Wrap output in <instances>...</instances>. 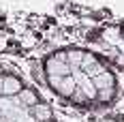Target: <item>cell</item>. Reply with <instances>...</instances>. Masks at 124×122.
<instances>
[{
  "instance_id": "ba28073f",
  "label": "cell",
  "mask_w": 124,
  "mask_h": 122,
  "mask_svg": "<svg viewBox=\"0 0 124 122\" xmlns=\"http://www.w3.org/2000/svg\"><path fill=\"white\" fill-rule=\"evenodd\" d=\"M84 56H86V51H84V49H77V47H73V49L66 51V60H69V66H71V73L81 69Z\"/></svg>"
},
{
  "instance_id": "7a4b0ae2",
  "label": "cell",
  "mask_w": 124,
  "mask_h": 122,
  "mask_svg": "<svg viewBox=\"0 0 124 122\" xmlns=\"http://www.w3.org/2000/svg\"><path fill=\"white\" fill-rule=\"evenodd\" d=\"M47 86L56 94H60L64 98H73L75 90H77V84H75L73 75H66V77H47Z\"/></svg>"
},
{
  "instance_id": "8992f818",
  "label": "cell",
  "mask_w": 124,
  "mask_h": 122,
  "mask_svg": "<svg viewBox=\"0 0 124 122\" xmlns=\"http://www.w3.org/2000/svg\"><path fill=\"white\" fill-rule=\"evenodd\" d=\"M17 101H19V107L30 109V107H34L37 103H41V97H39V92L34 88H24V90L17 94Z\"/></svg>"
},
{
  "instance_id": "52a82bcc",
  "label": "cell",
  "mask_w": 124,
  "mask_h": 122,
  "mask_svg": "<svg viewBox=\"0 0 124 122\" xmlns=\"http://www.w3.org/2000/svg\"><path fill=\"white\" fill-rule=\"evenodd\" d=\"M92 84L96 88V92H101V90H111V88H116V77H113L111 71H103L101 75H96L92 79Z\"/></svg>"
},
{
  "instance_id": "3957f363",
  "label": "cell",
  "mask_w": 124,
  "mask_h": 122,
  "mask_svg": "<svg viewBox=\"0 0 124 122\" xmlns=\"http://www.w3.org/2000/svg\"><path fill=\"white\" fill-rule=\"evenodd\" d=\"M24 79L22 77H17V75L13 73H2V97H17L22 90H24Z\"/></svg>"
},
{
  "instance_id": "277c9868",
  "label": "cell",
  "mask_w": 124,
  "mask_h": 122,
  "mask_svg": "<svg viewBox=\"0 0 124 122\" xmlns=\"http://www.w3.org/2000/svg\"><path fill=\"white\" fill-rule=\"evenodd\" d=\"M79 71L86 73L90 79H94L96 75H101L103 71H107V66H105L94 54H88V51H86V56H84V62H81V69H79Z\"/></svg>"
},
{
  "instance_id": "6da1fadb",
  "label": "cell",
  "mask_w": 124,
  "mask_h": 122,
  "mask_svg": "<svg viewBox=\"0 0 124 122\" xmlns=\"http://www.w3.org/2000/svg\"><path fill=\"white\" fill-rule=\"evenodd\" d=\"M43 66H45L47 77H66V75H71V66H69V60H66V51L51 54L49 58L45 60Z\"/></svg>"
},
{
  "instance_id": "9c48e42d",
  "label": "cell",
  "mask_w": 124,
  "mask_h": 122,
  "mask_svg": "<svg viewBox=\"0 0 124 122\" xmlns=\"http://www.w3.org/2000/svg\"><path fill=\"white\" fill-rule=\"evenodd\" d=\"M116 97V88H111V90H101L99 92V101H103V103H107V101H111V98Z\"/></svg>"
},
{
  "instance_id": "5b68a950",
  "label": "cell",
  "mask_w": 124,
  "mask_h": 122,
  "mask_svg": "<svg viewBox=\"0 0 124 122\" xmlns=\"http://www.w3.org/2000/svg\"><path fill=\"white\" fill-rule=\"evenodd\" d=\"M28 111H30V116H32L37 122H51L54 120V111H51L49 103H45V101L37 103L34 107H30Z\"/></svg>"
}]
</instances>
